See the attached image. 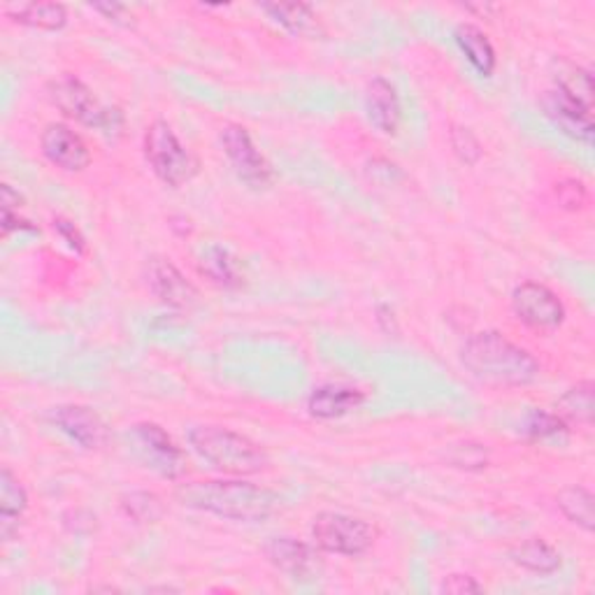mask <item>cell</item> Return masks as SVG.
<instances>
[{"mask_svg": "<svg viewBox=\"0 0 595 595\" xmlns=\"http://www.w3.org/2000/svg\"><path fill=\"white\" fill-rule=\"evenodd\" d=\"M29 510V493L23 484L12 475L10 467L0 473V533L10 539L17 531L23 514Z\"/></svg>", "mask_w": 595, "mask_h": 595, "instance_id": "ac0fdd59", "label": "cell"}, {"mask_svg": "<svg viewBox=\"0 0 595 595\" xmlns=\"http://www.w3.org/2000/svg\"><path fill=\"white\" fill-rule=\"evenodd\" d=\"M47 95L68 119L84 123V127L98 129L103 133H114L121 129V114L105 108L93 91L70 72L59 74L47 84Z\"/></svg>", "mask_w": 595, "mask_h": 595, "instance_id": "8992f818", "label": "cell"}, {"mask_svg": "<svg viewBox=\"0 0 595 595\" xmlns=\"http://www.w3.org/2000/svg\"><path fill=\"white\" fill-rule=\"evenodd\" d=\"M265 556L268 561L275 565L278 569H282L284 575H289L291 579H301L307 582L312 577H316L321 573V561L319 554L310 547V544L293 539V537H275L265 544Z\"/></svg>", "mask_w": 595, "mask_h": 595, "instance_id": "7c38bea8", "label": "cell"}, {"mask_svg": "<svg viewBox=\"0 0 595 595\" xmlns=\"http://www.w3.org/2000/svg\"><path fill=\"white\" fill-rule=\"evenodd\" d=\"M175 495L184 507L240 521V524H261L280 510L275 493L242 480L189 482L180 484Z\"/></svg>", "mask_w": 595, "mask_h": 595, "instance_id": "6da1fadb", "label": "cell"}, {"mask_svg": "<svg viewBox=\"0 0 595 595\" xmlns=\"http://www.w3.org/2000/svg\"><path fill=\"white\" fill-rule=\"evenodd\" d=\"M556 414L573 424L591 426L593 421V382H579L577 386L567 389L556 405Z\"/></svg>", "mask_w": 595, "mask_h": 595, "instance_id": "d4e9b609", "label": "cell"}, {"mask_svg": "<svg viewBox=\"0 0 595 595\" xmlns=\"http://www.w3.org/2000/svg\"><path fill=\"white\" fill-rule=\"evenodd\" d=\"M461 361L470 375L491 386H528L539 377L535 356L495 331L470 337Z\"/></svg>", "mask_w": 595, "mask_h": 595, "instance_id": "7a4b0ae2", "label": "cell"}, {"mask_svg": "<svg viewBox=\"0 0 595 595\" xmlns=\"http://www.w3.org/2000/svg\"><path fill=\"white\" fill-rule=\"evenodd\" d=\"M6 14L21 27L38 31H61L68 23V10L61 3H27L8 8Z\"/></svg>", "mask_w": 595, "mask_h": 595, "instance_id": "ffe728a7", "label": "cell"}, {"mask_svg": "<svg viewBox=\"0 0 595 595\" xmlns=\"http://www.w3.org/2000/svg\"><path fill=\"white\" fill-rule=\"evenodd\" d=\"M314 547L335 556H363L377 542V528L361 516L344 512H319L312 521Z\"/></svg>", "mask_w": 595, "mask_h": 595, "instance_id": "5b68a950", "label": "cell"}, {"mask_svg": "<svg viewBox=\"0 0 595 595\" xmlns=\"http://www.w3.org/2000/svg\"><path fill=\"white\" fill-rule=\"evenodd\" d=\"M129 442H131V452L144 467L154 470V473L168 480H178L180 475H184V470H186L184 452L159 424L131 426Z\"/></svg>", "mask_w": 595, "mask_h": 595, "instance_id": "52a82bcc", "label": "cell"}, {"mask_svg": "<svg viewBox=\"0 0 595 595\" xmlns=\"http://www.w3.org/2000/svg\"><path fill=\"white\" fill-rule=\"evenodd\" d=\"M556 82L558 91L593 110V74L588 68L577 65L573 61H561Z\"/></svg>", "mask_w": 595, "mask_h": 595, "instance_id": "cb8c5ba5", "label": "cell"}, {"mask_svg": "<svg viewBox=\"0 0 595 595\" xmlns=\"http://www.w3.org/2000/svg\"><path fill=\"white\" fill-rule=\"evenodd\" d=\"M442 591L461 595V593H482L484 586L475 577H470V575H450L444 579Z\"/></svg>", "mask_w": 595, "mask_h": 595, "instance_id": "f546056e", "label": "cell"}, {"mask_svg": "<svg viewBox=\"0 0 595 595\" xmlns=\"http://www.w3.org/2000/svg\"><path fill=\"white\" fill-rule=\"evenodd\" d=\"M365 403V393L356 386L344 384H326L312 391L307 410L314 418H340L352 414Z\"/></svg>", "mask_w": 595, "mask_h": 595, "instance_id": "2e32d148", "label": "cell"}, {"mask_svg": "<svg viewBox=\"0 0 595 595\" xmlns=\"http://www.w3.org/2000/svg\"><path fill=\"white\" fill-rule=\"evenodd\" d=\"M221 147L229 163L233 165L235 175L254 189L268 186L272 180V168L265 157L259 152L250 131L240 123H229L221 129Z\"/></svg>", "mask_w": 595, "mask_h": 595, "instance_id": "9c48e42d", "label": "cell"}, {"mask_svg": "<svg viewBox=\"0 0 595 595\" xmlns=\"http://www.w3.org/2000/svg\"><path fill=\"white\" fill-rule=\"evenodd\" d=\"M49 418L61 433L84 446V450H101L108 442L105 421L87 405H59L52 410Z\"/></svg>", "mask_w": 595, "mask_h": 595, "instance_id": "8fae6325", "label": "cell"}, {"mask_svg": "<svg viewBox=\"0 0 595 595\" xmlns=\"http://www.w3.org/2000/svg\"><path fill=\"white\" fill-rule=\"evenodd\" d=\"M263 12L270 14L272 21H278L280 27L295 36H316L319 33V21L316 14L312 12L310 6L303 3H265Z\"/></svg>", "mask_w": 595, "mask_h": 595, "instance_id": "603a6c76", "label": "cell"}, {"mask_svg": "<svg viewBox=\"0 0 595 595\" xmlns=\"http://www.w3.org/2000/svg\"><path fill=\"white\" fill-rule=\"evenodd\" d=\"M526 433L533 440H549L567 433V421L554 412L533 410L526 418Z\"/></svg>", "mask_w": 595, "mask_h": 595, "instance_id": "4316f807", "label": "cell"}, {"mask_svg": "<svg viewBox=\"0 0 595 595\" xmlns=\"http://www.w3.org/2000/svg\"><path fill=\"white\" fill-rule=\"evenodd\" d=\"M121 507L127 510L131 518L140 521V524H147V521H159L163 514L161 501L154 493H147V491H138V493L127 495V498H121Z\"/></svg>", "mask_w": 595, "mask_h": 595, "instance_id": "484cf974", "label": "cell"}, {"mask_svg": "<svg viewBox=\"0 0 595 595\" xmlns=\"http://www.w3.org/2000/svg\"><path fill=\"white\" fill-rule=\"evenodd\" d=\"M54 229L59 231V235L72 246V250L74 252H84V238H82V233H80V229L78 226H74V223L72 221H68V219H63V216H59V219H54Z\"/></svg>", "mask_w": 595, "mask_h": 595, "instance_id": "4dcf8cb0", "label": "cell"}, {"mask_svg": "<svg viewBox=\"0 0 595 595\" xmlns=\"http://www.w3.org/2000/svg\"><path fill=\"white\" fill-rule=\"evenodd\" d=\"M452 147L456 157L465 163V165H475L482 159V144L480 140L473 135V131L454 127L452 131Z\"/></svg>", "mask_w": 595, "mask_h": 595, "instance_id": "83f0119b", "label": "cell"}, {"mask_svg": "<svg viewBox=\"0 0 595 595\" xmlns=\"http://www.w3.org/2000/svg\"><path fill=\"white\" fill-rule=\"evenodd\" d=\"M40 147L44 159L65 172H82L91 163V152L84 138L65 127V123H49V127H44Z\"/></svg>", "mask_w": 595, "mask_h": 595, "instance_id": "30bf717a", "label": "cell"}, {"mask_svg": "<svg viewBox=\"0 0 595 595\" xmlns=\"http://www.w3.org/2000/svg\"><path fill=\"white\" fill-rule=\"evenodd\" d=\"M198 270L219 289L233 291L244 284V270L240 265V259L229 252L226 246L212 244L208 250H203L201 261H198Z\"/></svg>", "mask_w": 595, "mask_h": 595, "instance_id": "e0dca14e", "label": "cell"}, {"mask_svg": "<svg viewBox=\"0 0 595 595\" xmlns=\"http://www.w3.org/2000/svg\"><path fill=\"white\" fill-rule=\"evenodd\" d=\"M512 310L518 321L535 331H554L565 321V305L547 284L524 282L512 293Z\"/></svg>", "mask_w": 595, "mask_h": 595, "instance_id": "ba28073f", "label": "cell"}, {"mask_svg": "<svg viewBox=\"0 0 595 595\" xmlns=\"http://www.w3.org/2000/svg\"><path fill=\"white\" fill-rule=\"evenodd\" d=\"M556 505L569 524H575L586 533H593L595 512H593V493L588 488L579 484L561 488L556 495Z\"/></svg>", "mask_w": 595, "mask_h": 595, "instance_id": "7402d4cb", "label": "cell"}, {"mask_svg": "<svg viewBox=\"0 0 595 595\" xmlns=\"http://www.w3.org/2000/svg\"><path fill=\"white\" fill-rule=\"evenodd\" d=\"M365 112L372 127H375L384 135H395L401 127V101L399 93H395L393 84L386 82L384 78H375L367 84L365 93Z\"/></svg>", "mask_w": 595, "mask_h": 595, "instance_id": "9a60e30c", "label": "cell"}, {"mask_svg": "<svg viewBox=\"0 0 595 595\" xmlns=\"http://www.w3.org/2000/svg\"><path fill=\"white\" fill-rule=\"evenodd\" d=\"M510 556L518 567H524L535 575H554L563 565L561 554L552 547L549 542H544L539 537L521 542L518 547L512 549Z\"/></svg>", "mask_w": 595, "mask_h": 595, "instance_id": "d6986e66", "label": "cell"}, {"mask_svg": "<svg viewBox=\"0 0 595 595\" xmlns=\"http://www.w3.org/2000/svg\"><path fill=\"white\" fill-rule=\"evenodd\" d=\"M542 108L556 127L567 133L569 138L591 142L593 140V114L591 108L577 103L575 98L565 95L563 91L554 89L542 98Z\"/></svg>", "mask_w": 595, "mask_h": 595, "instance_id": "5bb4252c", "label": "cell"}, {"mask_svg": "<svg viewBox=\"0 0 595 595\" xmlns=\"http://www.w3.org/2000/svg\"><path fill=\"white\" fill-rule=\"evenodd\" d=\"M95 10H98V12H103V14H108L110 19H117V17H119L123 10H127V8L112 3V6H95Z\"/></svg>", "mask_w": 595, "mask_h": 595, "instance_id": "1f68e13d", "label": "cell"}, {"mask_svg": "<svg viewBox=\"0 0 595 595\" xmlns=\"http://www.w3.org/2000/svg\"><path fill=\"white\" fill-rule=\"evenodd\" d=\"M456 42L461 44L467 61L475 65V70L484 74V78H491L498 59H495V49L486 38V33L473 27V23H461L456 29Z\"/></svg>", "mask_w": 595, "mask_h": 595, "instance_id": "44dd1931", "label": "cell"}, {"mask_svg": "<svg viewBox=\"0 0 595 595\" xmlns=\"http://www.w3.org/2000/svg\"><path fill=\"white\" fill-rule=\"evenodd\" d=\"M193 452L223 475H254L270 465L261 444L223 426H195L189 433Z\"/></svg>", "mask_w": 595, "mask_h": 595, "instance_id": "3957f363", "label": "cell"}, {"mask_svg": "<svg viewBox=\"0 0 595 595\" xmlns=\"http://www.w3.org/2000/svg\"><path fill=\"white\" fill-rule=\"evenodd\" d=\"M147 284L161 303L189 310L198 303V289L182 275L178 265L165 259H152L147 265Z\"/></svg>", "mask_w": 595, "mask_h": 595, "instance_id": "4fadbf2b", "label": "cell"}, {"mask_svg": "<svg viewBox=\"0 0 595 595\" xmlns=\"http://www.w3.org/2000/svg\"><path fill=\"white\" fill-rule=\"evenodd\" d=\"M142 147L149 168L154 170V175L163 184L180 189L198 175L201 163H198L195 154L178 138V133L172 131L168 121L157 119L152 127L147 129Z\"/></svg>", "mask_w": 595, "mask_h": 595, "instance_id": "277c9868", "label": "cell"}, {"mask_svg": "<svg viewBox=\"0 0 595 595\" xmlns=\"http://www.w3.org/2000/svg\"><path fill=\"white\" fill-rule=\"evenodd\" d=\"M556 198H558V203L565 210L577 212V210L586 208V203H588V191L577 180H563L561 184H556Z\"/></svg>", "mask_w": 595, "mask_h": 595, "instance_id": "f1b7e54d", "label": "cell"}]
</instances>
